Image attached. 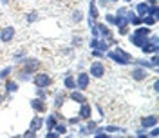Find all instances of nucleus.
<instances>
[{
  "instance_id": "8",
  "label": "nucleus",
  "mask_w": 159,
  "mask_h": 138,
  "mask_svg": "<svg viewBox=\"0 0 159 138\" xmlns=\"http://www.w3.org/2000/svg\"><path fill=\"white\" fill-rule=\"evenodd\" d=\"M15 37H16V29L13 26H6L0 29V42L2 44H11L15 40Z\"/></svg>"
},
{
  "instance_id": "24",
  "label": "nucleus",
  "mask_w": 159,
  "mask_h": 138,
  "mask_svg": "<svg viewBox=\"0 0 159 138\" xmlns=\"http://www.w3.org/2000/svg\"><path fill=\"white\" fill-rule=\"evenodd\" d=\"M83 20H85V13L81 9H74L70 13V22H72V24H80V22H83Z\"/></svg>"
},
{
  "instance_id": "45",
  "label": "nucleus",
  "mask_w": 159,
  "mask_h": 138,
  "mask_svg": "<svg viewBox=\"0 0 159 138\" xmlns=\"http://www.w3.org/2000/svg\"><path fill=\"white\" fill-rule=\"evenodd\" d=\"M9 2H11V0H0V4H2V6H9Z\"/></svg>"
},
{
  "instance_id": "10",
  "label": "nucleus",
  "mask_w": 159,
  "mask_h": 138,
  "mask_svg": "<svg viewBox=\"0 0 159 138\" xmlns=\"http://www.w3.org/2000/svg\"><path fill=\"white\" fill-rule=\"evenodd\" d=\"M29 106H31V109H33L34 113L45 115V111H47V100H42V98H38V96H34V98H31Z\"/></svg>"
},
{
  "instance_id": "44",
  "label": "nucleus",
  "mask_w": 159,
  "mask_h": 138,
  "mask_svg": "<svg viewBox=\"0 0 159 138\" xmlns=\"http://www.w3.org/2000/svg\"><path fill=\"white\" fill-rule=\"evenodd\" d=\"M4 102H6V95H4V93H0V106H2Z\"/></svg>"
},
{
  "instance_id": "13",
  "label": "nucleus",
  "mask_w": 159,
  "mask_h": 138,
  "mask_svg": "<svg viewBox=\"0 0 159 138\" xmlns=\"http://www.w3.org/2000/svg\"><path fill=\"white\" fill-rule=\"evenodd\" d=\"M78 116H80V120H81V122L92 118V106L89 104V100H87V102H83V104H80Z\"/></svg>"
},
{
  "instance_id": "41",
  "label": "nucleus",
  "mask_w": 159,
  "mask_h": 138,
  "mask_svg": "<svg viewBox=\"0 0 159 138\" xmlns=\"http://www.w3.org/2000/svg\"><path fill=\"white\" fill-rule=\"evenodd\" d=\"M136 136H147V129H143V127H139L136 133H134Z\"/></svg>"
},
{
  "instance_id": "6",
  "label": "nucleus",
  "mask_w": 159,
  "mask_h": 138,
  "mask_svg": "<svg viewBox=\"0 0 159 138\" xmlns=\"http://www.w3.org/2000/svg\"><path fill=\"white\" fill-rule=\"evenodd\" d=\"M90 75V78H103L105 76V73H107V67H105V64H103V60H92L89 66V71H87Z\"/></svg>"
},
{
  "instance_id": "7",
  "label": "nucleus",
  "mask_w": 159,
  "mask_h": 138,
  "mask_svg": "<svg viewBox=\"0 0 159 138\" xmlns=\"http://www.w3.org/2000/svg\"><path fill=\"white\" fill-rule=\"evenodd\" d=\"M76 78V89H80V91H87L90 86V75L87 73V71H78V75L74 76Z\"/></svg>"
},
{
  "instance_id": "39",
  "label": "nucleus",
  "mask_w": 159,
  "mask_h": 138,
  "mask_svg": "<svg viewBox=\"0 0 159 138\" xmlns=\"http://www.w3.org/2000/svg\"><path fill=\"white\" fill-rule=\"evenodd\" d=\"M36 135H38V133H36V131H33V129H27V131H25V133H24V135H22V136L33 138V136H36Z\"/></svg>"
},
{
  "instance_id": "28",
  "label": "nucleus",
  "mask_w": 159,
  "mask_h": 138,
  "mask_svg": "<svg viewBox=\"0 0 159 138\" xmlns=\"http://www.w3.org/2000/svg\"><path fill=\"white\" fill-rule=\"evenodd\" d=\"M34 95H36L38 98H42V100H47L51 96V91L47 87H36L34 89Z\"/></svg>"
},
{
  "instance_id": "14",
  "label": "nucleus",
  "mask_w": 159,
  "mask_h": 138,
  "mask_svg": "<svg viewBox=\"0 0 159 138\" xmlns=\"http://www.w3.org/2000/svg\"><path fill=\"white\" fill-rule=\"evenodd\" d=\"M67 93H69V91H65V89L52 93V95H54V100H52V107H54V109L63 107V104H65V100H67Z\"/></svg>"
},
{
  "instance_id": "17",
  "label": "nucleus",
  "mask_w": 159,
  "mask_h": 138,
  "mask_svg": "<svg viewBox=\"0 0 159 138\" xmlns=\"http://www.w3.org/2000/svg\"><path fill=\"white\" fill-rule=\"evenodd\" d=\"M42 127H43V116L36 113V115L31 118V122H29V129H33V131L38 133V131H42Z\"/></svg>"
},
{
  "instance_id": "29",
  "label": "nucleus",
  "mask_w": 159,
  "mask_h": 138,
  "mask_svg": "<svg viewBox=\"0 0 159 138\" xmlns=\"http://www.w3.org/2000/svg\"><path fill=\"white\" fill-rule=\"evenodd\" d=\"M25 57H27V49H16L13 53V62L15 64H20L22 58H25Z\"/></svg>"
},
{
  "instance_id": "2",
  "label": "nucleus",
  "mask_w": 159,
  "mask_h": 138,
  "mask_svg": "<svg viewBox=\"0 0 159 138\" xmlns=\"http://www.w3.org/2000/svg\"><path fill=\"white\" fill-rule=\"evenodd\" d=\"M150 33H152V27H148V26H138V27H134L132 33H129V42L134 47L139 49V47L147 42Z\"/></svg>"
},
{
  "instance_id": "16",
  "label": "nucleus",
  "mask_w": 159,
  "mask_h": 138,
  "mask_svg": "<svg viewBox=\"0 0 159 138\" xmlns=\"http://www.w3.org/2000/svg\"><path fill=\"white\" fill-rule=\"evenodd\" d=\"M20 87V82H16L15 78H6L4 82V93L6 95H15Z\"/></svg>"
},
{
  "instance_id": "15",
  "label": "nucleus",
  "mask_w": 159,
  "mask_h": 138,
  "mask_svg": "<svg viewBox=\"0 0 159 138\" xmlns=\"http://www.w3.org/2000/svg\"><path fill=\"white\" fill-rule=\"evenodd\" d=\"M67 98H70L74 104H83V102H87V95H85V91H80V89H72L67 93Z\"/></svg>"
},
{
  "instance_id": "34",
  "label": "nucleus",
  "mask_w": 159,
  "mask_h": 138,
  "mask_svg": "<svg viewBox=\"0 0 159 138\" xmlns=\"http://www.w3.org/2000/svg\"><path fill=\"white\" fill-rule=\"evenodd\" d=\"M90 53H92V57H94V58H98V60H105V53H103V51L92 49Z\"/></svg>"
},
{
  "instance_id": "21",
  "label": "nucleus",
  "mask_w": 159,
  "mask_h": 138,
  "mask_svg": "<svg viewBox=\"0 0 159 138\" xmlns=\"http://www.w3.org/2000/svg\"><path fill=\"white\" fill-rule=\"evenodd\" d=\"M89 18H92L94 22L99 20V9H98L96 0H89Z\"/></svg>"
},
{
  "instance_id": "18",
  "label": "nucleus",
  "mask_w": 159,
  "mask_h": 138,
  "mask_svg": "<svg viewBox=\"0 0 159 138\" xmlns=\"http://www.w3.org/2000/svg\"><path fill=\"white\" fill-rule=\"evenodd\" d=\"M132 64H134V66H139V67H143V69H147V71H157V67H154L147 57H145V58H134Z\"/></svg>"
},
{
  "instance_id": "20",
  "label": "nucleus",
  "mask_w": 159,
  "mask_h": 138,
  "mask_svg": "<svg viewBox=\"0 0 159 138\" xmlns=\"http://www.w3.org/2000/svg\"><path fill=\"white\" fill-rule=\"evenodd\" d=\"M63 89H65V91H72V89H76V78H74L72 73L63 76Z\"/></svg>"
},
{
  "instance_id": "22",
  "label": "nucleus",
  "mask_w": 159,
  "mask_h": 138,
  "mask_svg": "<svg viewBox=\"0 0 159 138\" xmlns=\"http://www.w3.org/2000/svg\"><path fill=\"white\" fill-rule=\"evenodd\" d=\"M147 11H148V4H147L145 0H139L138 4L134 6V13H136L138 17H145V15H147Z\"/></svg>"
},
{
  "instance_id": "43",
  "label": "nucleus",
  "mask_w": 159,
  "mask_h": 138,
  "mask_svg": "<svg viewBox=\"0 0 159 138\" xmlns=\"http://www.w3.org/2000/svg\"><path fill=\"white\" fill-rule=\"evenodd\" d=\"M148 6H157V0H145Z\"/></svg>"
},
{
  "instance_id": "47",
  "label": "nucleus",
  "mask_w": 159,
  "mask_h": 138,
  "mask_svg": "<svg viewBox=\"0 0 159 138\" xmlns=\"http://www.w3.org/2000/svg\"><path fill=\"white\" fill-rule=\"evenodd\" d=\"M125 2H127V4H130V2H132V0H125Z\"/></svg>"
},
{
  "instance_id": "30",
  "label": "nucleus",
  "mask_w": 159,
  "mask_h": 138,
  "mask_svg": "<svg viewBox=\"0 0 159 138\" xmlns=\"http://www.w3.org/2000/svg\"><path fill=\"white\" fill-rule=\"evenodd\" d=\"M13 71H15V67H13V66H7V67L0 69V80H6V78H9L11 75H13Z\"/></svg>"
},
{
  "instance_id": "31",
  "label": "nucleus",
  "mask_w": 159,
  "mask_h": 138,
  "mask_svg": "<svg viewBox=\"0 0 159 138\" xmlns=\"http://www.w3.org/2000/svg\"><path fill=\"white\" fill-rule=\"evenodd\" d=\"M129 33H130V26H129V24L119 26V27H118V37H127Z\"/></svg>"
},
{
  "instance_id": "42",
  "label": "nucleus",
  "mask_w": 159,
  "mask_h": 138,
  "mask_svg": "<svg viewBox=\"0 0 159 138\" xmlns=\"http://www.w3.org/2000/svg\"><path fill=\"white\" fill-rule=\"evenodd\" d=\"M152 89H154V93H156V95L159 93V80H157V78L154 80V84H152Z\"/></svg>"
},
{
  "instance_id": "3",
  "label": "nucleus",
  "mask_w": 159,
  "mask_h": 138,
  "mask_svg": "<svg viewBox=\"0 0 159 138\" xmlns=\"http://www.w3.org/2000/svg\"><path fill=\"white\" fill-rule=\"evenodd\" d=\"M31 80H33L34 87H47V89H51V86L54 84V78L51 76L49 73H45V71H36Z\"/></svg>"
},
{
  "instance_id": "1",
  "label": "nucleus",
  "mask_w": 159,
  "mask_h": 138,
  "mask_svg": "<svg viewBox=\"0 0 159 138\" xmlns=\"http://www.w3.org/2000/svg\"><path fill=\"white\" fill-rule=\"evenodd\" d=\"M105 58L112 60L116 66H130L132 60H134V57L130 55L129 51L123 49L121 46H116L114 49H109L107 53H105Z\"/></svg>"
},
{
  "instance_id": "40",
  "label": "nucleus",
  "mask_w": 159,
  "mask_h": 138,
  "mask_svg": "<svg viewBox=\"0 0 159 138\" xmlns=\"http://www.w3.org/2000/svg\"><path fill=\"white\" fill-rule=\"evenodd\" d=\"M98 7H109V0H96Z\"/></svg>"
},
{
  "instance_id": "26",
  "label": "nucleus",
  "mask_w": 159,
  "mask_h": 138,
  "mask_svg": "<svg viewBox=\"0 0 159 138\" xmlns=\"http://www.w3.org/2000/svg\"><path fill=\"white\" fill-rule=\"evenodd\" d=\"M103 131L109 133V135H112V133H121V135H125V133H127V129L119 127V126H103Z\"/></svg>"
},
{
  "instance_id": "5",
  "label": "nucleus",
  "mask_w": 159,
  "mask_h": 138,
  "mask_svg": "<svg viewBox=\"0 0 159 138\" xmlns=\"http://www.w3.org/2000/svg\"><path fill=\"white\" fill-rule=\"evenodd\" d=\"M22 69H25V71H29L31 75H34L36 71H40L42 69V60L36 58V57H25V58H22V62L18 64Z\"/></svg>"
},
{
  "instance_id": "9",
  "label": "nucleus",
  "mask_w": 159,
  "mask_h": 138,
  "mask_svg": "<svg viewBox=\"0 0 159 138\" xmlns=\"http://www.w3.org/2000/svg\"><path fill=\"white\" fill-rule=\"evenodd\" d=\"M89 47L90 49H98V51L107 53V51L110 49V44H109V40H105V38H94V37H90Z\"/></svg>"
},
{
  "instance_id": "12",
  "label": "nucleus",
  "mask_w": 159,
  "mask_h": 138,
  "mask_svg": "<svg viewBox=\"0 0 159 138\" xmlns=\"http://www.w3.org/2000/svg\"><path fill=\"white\" fill-rule=\"evenodd\" d=\"M157 124H159V118L156 113L147 115V116H141V120H139V126L143 129H150V127H154V126H157Z\"/></svg>"
},
{
  "instance_id": "23",
  "label": "nucleus",
  "mask_w": 159,
  "mask_h": 138,
  "mask_svg": "<svg viewBox=\"0 0 159 138\" xmlns=\"http://www.w3.org/2000/svg\"><path fill=\"white\" fill-rule=\"evenodd\" d=\"M54 131H56V133H58L60 136H65V135H67V133H69V126H67V122H65V120H61V122H56V126H54Z\"/></svg>"
},
{
  "instance_id": "46",
  "label": "nucleus",
  "mask_w": 159,
  "mask_h": 138,
  "mask_svg": "<svg viewBox=\"0 0 159 138\" xmlns=\"http://www.w3.org/2000/svg\"><path fill=\"white\" fill-rule=\"evenodd\" d=\"M112 2H119V0H109V4H112Z\"/></svg>"
},
{
  "instance_id": "49",
  "label": "nucleus",
  "mask_w": 159,
  "mask_h": 138,
  "mask_svg": "<svg viewBox=\"0 0 159 138\" xmlns=\"http://www.w3.org/2000/svg\"><path fill=\"white\" fill-rule=\"evenodd\" d=\"M13 2H20V0H13Z\"/></svg>"
},
{
  "instance_id": "27",
  "label": "nucleus",
  "mask_w": 159,
  "mask_h": 138,
  "mask_svg": "<svg viewBox=\"0 0 159 138\" xmlns=\"http://www.w3.org/2000/svg\"><path fill=\"white\" fill-rule=\"evenodd\" d=\"M157 24V18L156 17H150V15H145L141 17V26H148V27H154Z\"/></svg>"
},
{
  "instance_id": "48",
  "label": "nucleus",
  "mask_w": 159,
  "mask_h": 138,
  "mask_svg": "<svg viewBox=\"0 0 159 138\" xmlns=\"http://www.w3.org/2000/svg\"><path fill=\"white\" fill-rule=\"evenodd\" d=\"M0 62H2V53H0Z\"/></svg>"
},
{
  "instance_id": "11",
  "label": "nucleus",
  "mask_w": 159,
  "mask_h": 138,
  "mask_svg": "<svg viewBox=\"0 0 159 138\" xmlns=\"http://www.w3.org/2000/svg\"><path fill=\"white\" fill-rule=\"evenodd\" d=\"M130 78L134 82H145V80H148V71L139 67V66H134L132 71H130Z\"/></svg>"
},
{
  "instance_id": "25",
  "label": "nucleus",
  "mask_w": 159,
  "mask_h": 138,
  "mask_svg": "<svg viewBox=\"0 0 159 138\" xmlns=\"http://www.w3.org/2000/svg\"><path fill=\"white\" fill-rule=\"evenodd\" d=\"M24 20L27 22V24H34V22H38L40 20V15H38V11H29V13H25V17H24Z\"/></svg>"
},
{
  "instance_id": "50",
  "label": "nucleus",
  "mask_w": 159,
  "mask_h": 138,
  "mask_svg": "<svg viewBox=\"0 0 159 138\" xmlns=\"http://www.w3.org/2000/svg\"><path fill=\"white\" fill-rule=\"evenodd\" d=\"M138 2H139V0H138Z\"/></svg>"
},
{
  "instance_id": "36",
  "label": "nucleus",
  "mask_w": 159,
  "mask_h": 138,
  "mask_svg": "<svg viewBox=\"0 0 159 138\" xmlns=\"http://www.w3.org/2000/svg\"><path fill=\"white\" fill-rule=\"evenodd\" d=\"M150 64H152L154 67H157V66H159V60H157V53H152V55H150Z\"/></svg>"
},
{
  "instance_id": "33",
  "label": "nucleus",
  "mask_w": 159,
  "mask_h": 138,
  "mask_svg": "<svg viewBox=\"0 0 159 138\" xmlns=\"http://www.w3.org/2000/svg\"><path fill=\"white\" fill-rule=\"evenodd\" d=\"M65 122H67V126H78L81 120H80V116L76 115V116H70V118H67Z\"/></svg>"
},
{
  "instance_id": "32",
  "label": "nucleus",
  "mask_w": 159,
  "mask_h": 138,
  "mask_svg": "<svg viewBox=\"0 0 159 138\" xmlns=\"http://www.w3.org/2000/svg\"><path fill=\"white\" fill-rule=\"evenodd\" d=\"M105 24H107V26H114V24H116L114 13H107V15H105Z\"/></svg>"
},
{
  "instance_id": "38",
  "label": "nucleus",
  "mask_w": 159,
  "mask_h": 138,
  "mask_svg": "<svg viewBox=\"0 0 159 138\" xmlns=\"http://www.w3.org/2000/svg\"><path fill=\"white\" fill-rule=\"evenodd\" d=\"M58 136H60V135L54 131V129H51V131H47V133H45V138H58Z\"/></svg>"
},
{
  "instance_id": "19",
  "label": "nucleus",
  "mask_w": 159,
  "mask_h": 138,
  "mask_svg": "<svg viewBox=\"0 0 159 138\" xmlns=\"http://www.w3.org/2000/svg\"><path fill=\"white\" fill-rule=\"evenodd\" d=\"M31 78H33V75H31L29 71L22 69V67H18L16 73H15V80H16V82H31Z\"/></svg>"
},
{
  "instance_id": "4",
  "label": "nucleus",
  "mask_w": 159,
  "mask_h": 138,
  "mask_svg": "<svg viewBox=\"0 0 159 138\" xmlns=\"http://www.w3.org/2000/svg\"><path fill=\"white\" fill-rule=\"evenodd\" d=\"M139 49H141V53H143L145 57H148V55H152V53H157V49H159V37H157V33H150L148 38H147V42H145Z\"/></svg>"
},
{
  "instance_id": "35",
  "label": "nucleus",
  "mask_w": 159,
  "mask_h": 138,
  "mask_svg": "<svg viewBox=\"0 0 159 138\" xmlns=\"http://www.w3.org/2000/svg\"><path fill=\"white\" fill-rule=\"evenodd\" d=\"M89 29H90V37H94V38H99V31H98V27H96V22L90 26Z\"/></svg>"
},
{
  "instance_id": "37",
  "label": "nucleus",
  "mask_w": 159,
  "mask_h": 138,
  "mask_svg": "<svg viewBox=\"0 0 159 138\" xmlns=\"http://www.w3.org/2000/svg\"><path fill=\"white\" fill-rule=\"evenodd\" d=\"M81 44H83V38L81 37H72V46L74 47H80Z\"/></svg>"
}]
</instances>
